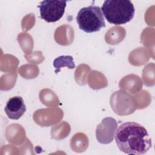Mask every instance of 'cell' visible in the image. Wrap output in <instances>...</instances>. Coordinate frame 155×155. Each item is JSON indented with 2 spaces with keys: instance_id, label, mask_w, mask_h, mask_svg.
Instances as JSON below:
<instances>
[{
  "instance_id": "obj_1",
  "label": "cell",
  "mask_w": 155,
  "mask_h": 155,
  "mask_svg": "<svg viewBox=\"0 0 155 155\" xmlns=\"http://www.w3.org/2000/svg\"><path fill=\"white\" fill-rule=\"evenodd\" d=\"M115 141L118 148L128 154H143L151 148V139L145 128L134 122H127L117 128Z\"/></svg>"
},
{
  "instance_id": "obj_2",
  "label": "cell",
  "mask_w": 155,
  "mask_h": 155,
  "mask_svg": "<svg viewBox=\"0 0 155 155\" xmlns=\"http://www.w3.org/2000/svg\"><path fill=\"white\" fill-rule=\"evenodd\" d=\"M101 10L109 23L117 25L130 22L135 13L134 6L129 0H106Z\"/></svg>"
},
{
  "instance_id": "obj_3",
  "label": "cell",
  "mask_w": 155,
  "mask_h": 155,
  "mask_svg": "<svg viewBox=\"0 0 155 155\" xmlns=\"http://www.w3.org/2000/svg\"><path fill=\"white\" fill-rule=\"evenodd\" d=\"M76 22L79 28L88 33L97 32L105 27L104 15L99 6L90 5L81 8L76 16Z\"/></svg>"
},
{
  "instance_id": "obj_4",
  "label": "cell",
  "mask_w": 155,
  "mask_h": 155,
  "mask_svg": "<svg viewBox=\"0 0 155 155\" xmlns=\"http://www.w3.org/2000/svg\"><path fill=\"white\" fill-rule=\"evenodd\" d=\"M67 1L59 0H45L38 5L40 17L48 22H54L59 20L64 15Z\"/></svg>"
},
{
  "instance_id": "obj_5",
  "label": "cell",
  "mask_w": 155,
  "mask_h": 155,
  "mask_svg": "<svg viewBox=\"0 0 155 155\" xmlns=\"http://www.w3.org/2000/svg\"><path fill=\"white\" fill-rule=\"evenodd\" d=\"M110 105L114 113L119 115L130 114L136 109L134 97L121 90L111 96Z\"/></svg>"
},
{
  "instance_id": "obj_6",
  "label": "cell",
  "mask_w": 155,
  "mask_h": 155,
  "mask_svg": "<svg viewBox=\"0 0 155 155\" xmlns=\"http://www.w3.org/2000/svg\"><path fill=\"white\" fill-rule=\"evenodd\" d=\"M117 128V122L114 118H104L96 127V137L97 141L102 144L111 143L113 140Z\"/></svg>"
},
{
  "instance_id": "obj_7",
  "label": "cell",
  "mask_w": 155,
  "mask_h": 155,
  "mask_svg": "<svg viewBox=\"0 0 155 155\" xmlns=\"http://www.w3.org/2000/svg\"><path fill=\"white\" fill-rule=\"evenodd\" d=\"M4 111L10 119H19L26 111V107L22 97L17 96L10 98L5 106Z\"/></svg>"
},
{
  "instance_id": "obj_8",
  "label": "cell",
  "mask_w": 155,
  "mask_h": 155,
  "mask_svg": "<svg viewBox=\"0 0 155 155\" xmlns=\"http://www.w3.org/2000/svg\"><path fill=\"white\" fill-rule=\"evenodd\" d=\"M53 65L56 69V73H59L62 67H67L70 69H73L75 68V64L73 61V57L71 56H59L54 60Z\"/></svg>"
}]
</instances>
